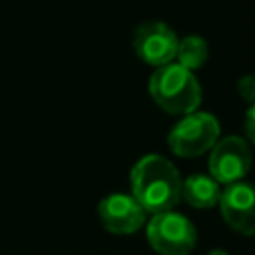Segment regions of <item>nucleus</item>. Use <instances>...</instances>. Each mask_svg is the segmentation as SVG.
<instances>
[{
    "instance_id": "1",
    "label": "nucleus",
    "mask_w": 255,
    "mask_h": 255,
    "mask_svg": "<svg viewBox=\"0 0 255 255\" xmlns=\"http://www.w3.org/2000/svg\"><path fill=\"white\" fill-rule=\"evenodd\" d=\"M131 191L145 213H161L181 199V177L175 165L163 155H143L131 169Z\"/></svg>"
},
{
    "instance_id": "2",
    "label": "nucleus",
    "mask_w": 255,
    "mask_h": 255,
    "mask_svg": "<svg viewBox=\"0 0 255 255\" xmlns=\"http://www.w3.org/2000/svg\"><path fill=\"white\" fill-rule=\"evenodd\" d=\"M147 90L151 100L171 116H187L201 104V86L197 78L177 62L155 68Z\"/></svg>"
},
{
    "instance_id": "3",
    "label": "nucleus",
    "mask_w": 255,
    "mask_h": 255,
    "mask_svg": "<svg viewBox=\"0 0 255 255\" xmlns=\"http://www.w3.org/2000/svg\"><path fill=\"white\" fill-rule=\"evenodd\" d=\"M145 235L151 249L159 255H189L197 241L193 223L173 209L155 213L147 223Z\"/></svg>"
},
{
    "instance_id": "4",
    "label": "nucleus",
    "mask_w": 255,
    "mask_h": 255,
    "mask_svg": "<svg viewBox=\"0 0 255 255\" xmlns=\"http://www.w3.org/2000/svg\"><path fill=\"white\" fill-rule=\"evenodd\" d=\"M219 139V122L205 112H191L169 131V147L179 157H195L209 151Z\"/></svg>"
},
{
    "instance_id": "5",
    "label": "nucleus",
    "mask_w": 255,
    "mask_h": 255,
    "mask_svg": "<svg viewBox=\"0 0 255 255\" xmlns=\"http://www.w3.org/2000/svg\"><path fill=\"white\" fill-rule=\"evenodd\" d=\"M177 44H179L177 34L165 22H159V20H149L139 24L133 34L135 56L153 68L173 62Z\"/></svg>"
},
{
    "instance_id": "6",
    "label": "nucleus",
    "mask_w": 255,
    "mask_h": 255,
    "mask_svg": "<svg viewBox=\"0 0 255 255\" xmlns=\"http://www.w3.org/2000/svg\"><path fill=\"white\" fill-rule=\"evenodd\" d=\"M251 167V149L243 137L229 135L217 139L209 153V175L217 183H237Z\"/></svg>"
},
{
    "instance_id": "7",
    "label": "nucleus",
    "mask_w": 255,
    "mask_h": 255,
    "mask_svg": "<svg viewBox=\"0 0 255 255\" xmlns=\"http://www.w3.org/2000/svg\"><path fill=\"white\" fill-rule=\"evenodd\" d=\"M221 215L227 225L243 235H255V185L237 181L227 185L219 197Z\"/></svg>"
},
{
    "instance_id": "8",
    "label": "nucleus",
    "mask_w": 255,
    "mask_h": 255,
    "mask_svg": "<svg viewBox=\"0 0 255 255\" xmlns=\"http://www.w3.org/2000/svg\"><path fill=\"white\" fill-rule=\"evenodd\" d=\"M98 215L102 225L118 235H128L137 231L145 223V209L135 201L133 195L112 193L104 197L98 205Z\"/></svg>"
},
{
    "instance_id": "9",
    "label": "nucleus",
    "mask_w": 255,
    "mask_h": 255,
    "mask_svg": "<svg viewBox=\"0 0 255 255\" xmlns=\"http://www.w3.org/2000/svg\"><path fill=\"white\" fill-rule=\"evenodd\" d=\"M181 197L195 209H209L219 203V183L205 173H193L181 183Z\"/></svg>"
},
{
    "instance_id": "10",
    "label": "nucleus",
    "mask_w": 255,
    "mask_h": 255,
    "mask_svg": "<svg viewBox=\"0 0 255 255\" xmlns=\"http://www.w3.org/2000/svg\"><path fill=\"white\" fill-rule=\"evenodd\" d=\"M207 56H209V50H207V44L201 36L189 34V36L181 38L179 44H177L175 60H177L179 66H183L189 72L201 68L207 62Z\"/></svg>"
},
{
    "instance_id": "11",
    "label": "nucleus",
    "mask_w": 255,
    "mask_h": 255,
    "mask_svg": "<svg viewBox=\"0 0 255 255\" xmlns=\"http://www.w3.org/2000/svg\"><path fill=\"white\" fill-rule=\"evenodd\" d=\"M237 92L241 96V100L255 104V74H247L237 82Z\"/></svg>"
},
{
    "instance_id": "12",
    "label": "nucleus",
    "mask_w": 255,
    "mask_h": 255,
    "mask_svg": "<svg viewBox=\"0 0 255 255\" xmlns=\"http://www.w3.org/2000/svg\"><path fill=\"white\" fill-rule=\"evenodd\" d=\"M245 133L249 141L255 143V104H251V108L245 114Z\"/></svg>"
},
{
    "instance_id": "13",
    "label": "nucleus",
    "mask_w": 255,
    "mask_h": 255,
    "mask_svg": "<svg viewBox=\"0 0 255 255\" xmlns=\"http://www.w3.org/2000/svg\"><path fill=\"white\" fill-rule=\"evenodd\" d=\"M207 255H227L225 251H221V249H213V251H209Z\"/></svg>"
}]
</instances>
